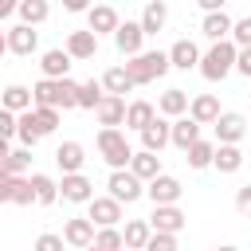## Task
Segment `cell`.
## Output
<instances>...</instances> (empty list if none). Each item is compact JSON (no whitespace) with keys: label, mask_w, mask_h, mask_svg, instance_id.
<instances>
[{"label":"cell","mask_w":251,"mask_h":251,"mask_svg":"<svg viewBox=\"0 0 251 251\" xmlns=\"http://www.w3.org/2000/svg\"><path fill=\"white\" fill-rule=\"evenodd\" d=\"M35 247H39V251H63V235H55V231H43V235L35 239Z\"/></svg>","instance_id":"ee69618b"},{"label":"cell","mask_w":251,"mask_h":251,"mask_svg":"<svg viewBox=\"0 0 251 251\" xmlns=\"http://www.w3.org/2000/svg\"><path fill=\"white\" fill-rule=\"evenodd\" d=\"M31 106H55L59 110V86H55V78H39L31 86Z\"/></svg>","instance_id":"e575fe53"},{"label":"cell","mask_w":251,"mask_h":251,"mask_svg":"<svg viewBox=\"0 0 251 251\" xmlns=\"http://www.w3.org/2000/svg\"><path fill=\"white\" fill-rule=\"evenodd\" d=\"M235 208H239V212H247V208H251V184H243V188L235 192Z\"/></svg>","instance_id":"bcb514c9"},{"label":"cell","mask_w":251,"mask_h":251,"mask_svg":"<svg viewBox=\"0 0 251 251\" xmlns=\"http://www.w3.org/2000/svg\"><path fill=\"white\" fill-rule=\"evenodd\" d=\"M184 212L176 208V204H153V216H149V227H157V231H180L184 227Z\"/></svg>","instance_id":"e0dca14e"},{"label":"cell","mask_w":251,"mask_h":251,"mask_svg":"<svg viewBox=\"0 0 251 251\" xmlns=\"http://www.w3.org/2000/svg\"><path fill=\"white\" fill-rule=\"evenodd\" d=\"M137 133H141V149L161 153V149L169 145V118H165V114H153V118H149V122H145Z\"/></svg>","instance_id":"8fae6325"},{"label":"cell","mask_w":251,"mask_h":251,"mask_svg":"<svg viewBox=\"0 0 251 251\" xmlns=\"http://www.w3.org/2000/svg\"><path fill=\"white\" fill-rule=\"evenodd\" d=\"M196 137H200V122H196V118H188V114L169 118V145L184 149V145H188V141H196Z\"/></svg>","instance_id":"5bb4252c"},{"label":"cell","mask_w":251,"mask_h":251,"mask_svg":"<svg viewBox=\"0 0 251 251\" xmlns=\"http://www.w3.org/2000/svg\"><path fill=\"white\" fill-rule=\"evenodd\" d=\"M0 106H4V110H12V114L27 110V106H31V86H20V82L4 86V90H0Z\"/></svg>","instance_id":"83f0119b"},{"label":"cell","mask_w":251,"mask_h":251,"mask_svg":"<svg viewBox=\"0 0 251 251\" xmlns=\"http://www.w3.org/2000/svg\"><path fill=\"white\" fill-rule=\"evenodd\" d=\"M114 35V47L122 51V55H133V51H141V43H145V31H141V24L137 20H118V27L110 31Z\"/></svg>","instance_id":"30bf717a"},{"label":"cell","mask_w":251,"mask_h":251,"mask_svg":"<svg viewBox=\"0 0 251 251\" xmlns=\"http://www.w3.org/2000/svg\"><path fill=\"white\" fill-rule=\"evenodd\" d=\"M98 82H102V90H106V94H122V98L133 90V78L126 75V67H110V71H106Z\"/></svg>","instance_id":"1f68e13d"},{"label":"cell","mask_w":251,"mask_h":251,"mask_svg":"<svg viewBox=\"0 0 251 251\" xmlns=\"http://www.w3.org/2000/svg\"><path fill=\"white\" fill-rule=\"evenodd\" d=\"M71 55L63 51V47H51V51H43L39 55V71H43V78H63V75H71Z\"/></svg>","instance_id":"d6986e66"},{"label":"cell","mask_w":251,"mask_h":251,"mask_svg":"<svg viewBox=\"0 0 251 251\" xmlns=\"http://www.w3.org/2000/svg\"><path fill=\"white\" fill-rule=\"evenodd\" d=\"M59 196L67 200V204H86L90 196H94V180L78 169V173H63V180H59Z\"/></svg>","instance_id":"8992f818"},{"label":"cell","mask_w":251,"mask_h":251,"mask_svg":"<svg viewBox=\"0 0 251 251\" xmlns=\"http://www.w3.org/2000/svg\"><path fill=\"white\" fill-rule=\"evenodd\" d=\"M90 247H98V251H114V247H122V227H118V224L94 227V239H90Z\"/></svg>","instance_id":"d590c367"},{"label":"cell","mask_w":251,"mask_h":251,"mask_svg":"<svg viewBox=\"0 0 251 251\" xmlns=\"http://www.w3.org/2000/svg\"><path fill=\"white\" fill-rule=\"evenodd\" d=\"M31 118H35V129H39L43 137L59 129V110H55V106H31Z\"/></svg>","instance_id":"74e56055"},{"label":"cell","mask_w":251,"mask_h":251,"mask_svg":"<svg viewBox=\"0 0 251 251\" xmlns=\"http://www.w3.org/2000/svg\"><path fill=\"white\" fill-rule=\"evenodd\" d=\"M227 27H231V16H227L224 8H212V12H204V24H200L204 39H227Z\"/></svg>","instance_id":"484cf974"},{"label":"cell","mask_w":251,"mask_h":251,"mask_svg":"<svg viewBox=\"0 0 251 251\" xmlns=\"http://www.w3.org/2000/svg\"><path fill=\"white\" fill-rule=\"evenodd\" d=\"M98 98H102V82H98V78H86V82H78V102H75V110H94Z\"/></svg>","instance_id":"8d00e7d4"},{"label":"cell","mask_w":251,"mask_h":251,"mask_svg":"<svg viewBox=\"0 0 251 251\" xmlns=\"http://www.w3.org/2000/svg\"><path fill=\"white\" fill-rule=\"evenodd\" d=\"M12 204H20V208H31V204H35V192H31L27 173H24V176H16V184H12Z\"/></svg>","instance_id":"7bdbcfd3"},{"label":"cell","mask_w":251,"mask_h":251,"mask_svg":"<svg viewBox=\"0 0 251 251\" xmlns=\"http://www.w3.org/2000/svg\"><path fill=\"white\" fill-rule=\"evenodd\" d=\"M86 220L94 227H106V224H122V204L106 192V196H90L86 200Z\"/></svg>","instance_id":"52a82bcc"},{"label":"cell","mask_w":251,"mask_h":251,"mask_svg":"<svg viewBox=\"0 0 251 251\" xmlns=\"http://www.w3.org/2000/svg\"><path fill=\"white\" fill-rule=\"evenodd\" d=\"M196 4H200V8H204V12H212V8H224V4H227V0H196Z\"/></svg>","instance_id":"681fc988"},{"label":"cell","mask_w":251,"mask_h":251,"mask_svg":"<svg viewBox=\"0 0 251 251\" xmlns=\"http://www.w3.org/2000/svg\"><path fill=\"white\" fill-rule=\"evenodd\" d=\"M27 180H31V192H35V204L39 208H51L59 200V180H51L47 173H31Z\"/></svg>","instance_id":"d4e9b609"},{"label":"cell","mask_w":251,"mask_h":251,"mask_svg":"<svg viewBox=\"0 0 251 251\" xmlns=\"http://www.w3.org/2000/svg\"><path fill=\"white\" fill-rule=\"evenodd\" d=\"M188 110V94L180 90V86H169L161 98H157V114H165V118H176V114H184Z\"/></svg>","instance_id":"f1b7e54d"},{"label":"cell","mask_w":251,"mask_h":251,"mask_svg":"<svg viewBox=\"0 0 251 251\" xmlns=\"http://www.w3.org/2000/svg\"><path fill=\"white\" fill-rule=\"evenodd\" d=\"M126 169H129L133 176L149 180L153 173H161V153H153V149H133V153H129V161H126Z\"/></svg>","instance_id":"ffe728a7"},{"label":"cell","mask_w":251,"mask_h":251,"mask_svg":"<svg viewBox=\"0 0 251 251\" xmlns=\"http://www.w3.org/2000/svg\"><path fill=\"white\" fill-rule=\"evenodd\" d=\"M8 55V39H4V31H0V59Z\"/></svg>","instance_id":"816d5d0a"},{"label":"cell","mask_w":251,"mask_h":251,"mask_svg":"<svg viewBox=\"0 0 251 251\" xmlns=\"http://www.w3.org/2000/svg\"><path fill=\"white\" fill-rule=\"evenodd\" d=\"M145 239H149V220H129V224L122 227V247L141 251V247H145Z\"/></svg>","instance_id":"836d02e7"},{"label":"cell","mask_w":251,"mask_h":251,"mask_svg":"<svg viewBox=\"0 0 251 251\" xmlns=\"http://www.w3.org/2000/svg\"><path fill=\"white\" fill-rule=\"evenodd\" d=\"M212 126H216V141H243L247 137V118L235 110H220L212 118Z\"/></svg>","instance_id":"9c48e42d"},{"label":"cell","mask_w":251,"mask_h":251,"mask_svg":"<svg viewBox=\"0 0 251 251\" xmlns=\"http://www.w3.org/2000/svg\"><path fill=\"white\" fill-rule=\"evenodd\" d=\"M0 133H4V137H16V114L4 110V106H0Z\"/></svg>","instance_id":"f6af8a7d"},{"label":"cell","mask_w":251,"mask_h":251,"mask_svg":"<svg viewBox=\"0 0 251 251\" xmlns=\"http://www.w3.org/2000/svg\"><path fill=\"white\" fill-rule=\"evenodd\" d=\"M55 86H59V110H75V102H78V82H75L71 75H63V78H55Z\"/></svg>","instance_id":"ab89813d"},{"label":"cell","mask_w":251,"mask_h":251,"mask_svg":"<svg viewBox=\"0 0 251 251\" xmlns=\"http://www.w3.org/2000/svg\"><path fill=\"white\" fill-rule=\"evenodd\" d=\"M12 12H16V0H0V24H4Z\"/></svg>","instance_id":"c3c4849f"},{"label":"cell","mask_w":251,"mask_h":251,"mask_svg":"<svg viewBox=\"0 0 251 251\" xmlns=\"http://www.w3.org/2000/svg\"><path fill=\"white\" fill-rule=\"evenodd\" d=\"M212 149H216V141H204V137L188 141V145H184V161H188V169H208V165H212Z\"/></svg>","instance_id":"4dcf8cb0"},{"label":"cell","mask_w":251,"mask_h":251,"mask_svg":"<svg viewBox=\"0 0 251 251\" xmlns=\"http://www.w3.org/2000/svg\"><path fill=\"white\" fill-rule=\"evenodd\" d=\"M94 118H98V126H122V118H126V98L102 90V98H98V106H94Z\"/></svg>","instance_id":"4fadbf2b"},{"label":"cell","mask_w":251,"mask_h":251,"mask_svg":"<svg viewBox=\"0 0 251 251\" xmlns=\"http://www.w3.org/2000/svg\"><path fill=\"white\" fill-rule=\"evenodd\" d=\"M180 192H184V184H180L176 176H169V173H153V176L145 180V196H149L153 204H176Z\"/></svg>","instance_id":"5b68a950"},{"label":"cell","mask_w":251,"mask_h":251,"mask_svg":"<svg viewBox=\"0 0 251 251\" xmlns=\"http://www.w3.org/2000/svg\"><path fill=\"white\" fill-rule=\"evenodd\" d=\"M8 149H12V137H4V133H0V157H4Z\"/></svg>","instance_id":"f907efd6"},{"label":"cell","mask_w":251,"mask_h":251,"mask_svg":"<svg viewBox=\"0 0 251 251\" xmlns=\"http://www.w3.org/2000/svg\"><path fill=\"white\" fill-rule=\"evenodd\" d=\"M16 16H20V24L39 27V24L51 16V4H47V0H16Z\"/></svg>","instance_id":"4316f807"},{"label":"cell","mask_w":251,"mask_h":251,"mask_svg":"<svg viewBox=\"0 0 251 251\" xmlns=\"http://www.w3.org/2000/svg\"><path fill=\"white\" fill-rule=\"evenodd\" d=\"M227 39H231L235 47H251V16H243V20H231V27H227Z\"/></svg>","instance_id":"b9f144b4"},{"label":"cell","mask_w":251,"mask_h":251,"mask_svg":"<svg viewBox=\"0 0 251 251\" xmlns=\"http://www.w3.org/2000/svg\"><path fill=\"white\" fill-rule=\"evenodd\" d=\"M63 51H67L71 59H78V63H82V59H94V55H98V35H94L90 27L71 31V35H67V43H63Z\"/></svg>","instance_id":"7c38bea8"},{"label":"cell","mask_w":251,"mask_h":251,"mask_svg":"<svg viewBox=\"0 0 251 251\" xmlns=\"http://www.w3.org/2000/svg\"><path fill=\"white\" fill-rule=\"evenodd\" d=\"M4 169H8V173H16V176H24V173L31 169V149H27V145L8 149V153H4Z\"/></svg>","instance_id":"f35d334b"},{"label":"cell","mask_w":251,"mask_h":251,"mask_svg":"<svg viewBox=\"0 0 251 251\" xmlns=\"http://www.w3.org/2000/svg\"><path fill=\"white\" fill-rule=\"evenodd\" d=\"M106 188H110V196H114L118 204H133V200H141V196H145V180H141V176H133L126 165H122V169H110Z\"/></svg>","instance_id":"277c9868"},{"label":"cell","mask_w":251,"mask_h":251,"mask_svg":"<svg viewBox=\"0 0 251 251\" xmlns=\"http://www.w3.org/2000/svg\"><path fill=\"white\" fill-rule=\"evenodd\" d=\"M86 27H90L94 35H110V31L118 27V12H114L110 4H90V8H86Z\"/></svg>","instance_id":"ac0fdd59"},{"label":"cell","mask_w":251,"mask_h":251,"mask_svg":"<svg viewBox=\"0 0 251 251\" xmlns=\"http://www.w3.org/2000/svg\"><path fill=\"white\" fill-rule=\"evenodd\" d=\"M188 118H196L200 126H212V118L220 114V98L216 94H196V98H188V110H184Z\"/></svg>","instance_id":"cb8c5ba5"},{"label":"cell","mask_w":251,"mask_h":251,"mask_svg":"<svg viewBox=\"0 0 251 251\" xmlns=\"http://www.w3.org/2000/svg\"><path fill=\"white\" fill-rule=\"evenodd\" d=\"M165 55H169V67H176V71H192L196 59H200V47H196L192 39H176Z\"/></svg>","instance_id":"603a6c76"},{"label":"cell","mask_w":251,"mask_h":251,"mask_svg":"<svg viewBox=\"0 0 251 251\" xmlns=\"http://www.w3.org/2000/svg\"><path fill=\"white\" fill-rule=\"evenodd\" d=\"M94 141H98V153H102V161H106L110 169H122V165L129 161V153H133V145L126 141V133H122L118 126H102Z\"/></svg>","instance_id":"3957f363"},{"label":"cell","mask_w":251,"mask_h":251,"mask_svg":"<svg viewBox=\"0 0 251 251\" xmlns=\"http://www.w3.org/2000/svg\"><path fill=\"white\" fill-rule=\"evenodd\" d=\"M212 165H216L220 173H239V169H243V149H239V141H216Z\"/></svg>","instance_id":"9a60e30c"},{"label":"cell","mask_w":251,"mask_h":251,"mask_svg":"<svg viewBox=\"0 0 251 251\" xmlns=\"http://www.w3.org/2000/svg\"><path fill=\"white\" fill-rule=\"evenodd\" d=\"M4 173H8V169H4V157H0V176H4Z\"/></svg>","instance_id":"f5cc1de1"},{"label":"cell","mask_w":251,"mask_h":251,"mask_svg":"<svg viewBox=\"0 0 251 251\" xmlns=\"http://www.w3.org/2000/svg\"><path fill=\"white\" fill-rule=\"evenodd\" d=\"M126 75L133 78V86H145V82H157L169 75V55L165 51H133L126 55Z\"/></svg>","instance_id":"7a4b0ae2"},{"label":"cell","mask_w":251,"mask_h":251,"mask_svg":"<svg viewBox=\"0 0 251 251\" xmlns=\"http://www.w3.org/2000/svg\"><path fill=\"white\" fill-rule=\"evenodd\" d=\"M90 239H94V224L86 220V216H78V220H67L63 224V243L67 247H90Z\"/></svg>","instance_id":"44dd1931"},{"label":"cell","mask_w":251,"mask_h":251,"mask_svg":"<svg viewBox=\"0 0 251 251\" xmlns=\"http://www.w3.org/2000/svg\"><path fill=\"white\" fill-rule=\"evenodd\" d=\"M137 24H141V31H145V35H157V31H165V24H169V4H165V0H149Z\"/></svg>","instance_id":"7402d4cb"},{"label":"cell","mask_w":251,"mask_h":251,"mask_svg":"<svg viewBox=\"0 0 251 251\" xmlns=\"http://www.w3.org/2000/svg\"><path fill=\"white\" fill-rule=\"evenodd\" d=\"M231 63H235V43H231V39H212V47L200 51V59H196V67H200V75H204L208 82L227 78V75H231Z\"/></svg>","instance_id":"6da1fadb"},{"label":"cell","mask_w":251,"mask_h":251,"mask_svg":"<svg viewBox=\"0 0 251 251\" xmlns=\"http://www.w3.org/2000/svg\"><path fill=\"white\" fill-rule=\"evenodd\" d=\"M55 165H59L63 173H78V169L86 165L82 141H59V145H55Z\"/></svg>","instance_id":"2e32d148"},{"label":"cell","mask_w":251,"mask_h":251,"mask_svg":"<svg viewBox=\"0 0 251 251\" xmlns=\"http://www.w3.org/2000/svg\"><path fill=\"white\" fill-rule=\"evenodd\" d=\"M63 8H67V12H86L90 0H63Z\"/></svg>","instance_id":"7dc6e473"},{"label":"cell","mask_w":251,"mask_h":251,"mask_svg":"<svg viewBox=\"0 0 251 251\" xmlns=\"http://www.w3.org/2000/svg\"><path fill=\"white\" fill-rule=\"evenodd\" d=\"M16 137H20V145H27V149H35V145L43 141V133L35 129V118H31V106L16 114Z\"/></svg>","instance_id":"f546056e"},{"label":"cell","mask_w":251,"mask_h":251,"mask_svg":"<svg viewBox=\"0 0 251 251\" xmlns=\"http://www.w3.org/2000/svg\"><path fill=\"white\" fill-rule=\"evenodd\" d=\"M153 114H157V106H153V102H145V98H137V102H129V106H126L122 126H126V129H141V126H145Z\"/></svg>","instance_id":"d6a6232c"},{"label":"cell","mask_w":251,"mask_h":251,"mask_svg":"<svg viewBox=\"0 0 251 251\" xmlns=\"http://www.w3.org/2000/svg\"><path fill=\"white\" fill-rule=\"evenodd\" d=\"M4 39H8V51L20 55V59H27V55L39 51V31H35L31 24H16V27H8Z\"/></svg>","instance_id":"ba28073f"},{"label":"cell","mask_w":251,"mask_h":251,"mask_svg":"<svg viewBox=\"0 0 251 251\" xmlns=\"http://www.w3.org/2000/svg\"><path fill=\"white\" fill-rule=\"evenodd\" d=\"M173 247H176V231H157V227H149V239H145L141 251H173Z\"/></svg>","instance_id":"60d3db41"}]
</instances>
